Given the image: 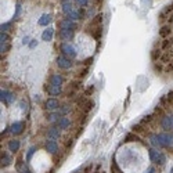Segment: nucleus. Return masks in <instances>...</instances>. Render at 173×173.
<instances>
[{"mask_svg":"<svg viewBox=\"0 0 173 173\" xmlns=\"http://www.w3.org/2000/svg\"><path fill=\"white\" fill-rule=\"evenodd\" d=\"M150 159L152 161V162H156V164L159 165H164L165 161H166V158H165V155L161 152V151H158V148H151L150 150Z\"/></svg>","mask_w":173,"mask_h":173,"instance_id":"1","label":"nucleus"},{"mask_svg":"<svg viewBox=\"0 0 173 173\" xmlns=\"http://www.w3.org/2000/svg\"><path fill=\"white\" fill-rule=\"evenodd\" d=\"M61 51H62V55H65L67 58H73V57H76V50H75V47L72 45H69V43H62L61 45Z\"/></svg>","mask_w":173,"mask_h":173,"instance_id":"2","label":"nucleus"},{"mask_svg":"<svg viewBox=\"0 0 173 173\" xmlns=\"http://www.w3.org/2000/svg\"><path fill=\"white\" fill-rule=\"evenodd\" d=\"M57 65L62 69H69L72 67V62H71V60L67 58L65 55H60V57H57Z\"/></svg>","mask_w":173,"mask_h":173,"instance_id":"3","label":"nucleus"},{"mask_svg":"<svg viewBox=\"0 0 173 173\" xmlns=\"http://www.w3.org/2000/svg\"><path fill=\"white\" fill-rule=\"evenodd\" d=\"M162 143H164V148H173V134L172 133H162Z\"/></svg>","mask_w":173,"mask_h":173,"instance_id":"4","label":"nucleus"},{"mask_svg":"<svg viewBox=\"0 0 173 173\" xmlns=\"http://www.w3.org/2000/svg\"><path fill=\"white\" fill-rule=\"evenodd\" d=\"M150 143L154 148H164V143H162L161 134H152V136L150 137Z\"/></svg>","mask_w":173,"mask_h":173,"instance_id":"5","label":"nucleus"},{"mask_svg":"<svg viewBox=\"0 0 173 173\" xmlns=\"http://www.w3.org/2000/svg\"><path fill=\"white\" fill-rule=\"evenodd\" d=\"M161 125H162V129H165V130H173V115L165 116Z\"/></svg>","mask_w":173,"mask_h":173,"instance_id":"6","label":"nucleus"},{"mask_svg":"<svg viewBox=\"0 0 173 173\" xmlns=\"http://www.w3.org/2000/svg\"><path fill=\"white\" fill-rule=\"evenodd\" d=\"M24 130V123L22 122H14L11 126H10V132L13 133L14 136H17V134H21Z\"/></svg>","mask_w":173,"mask_h":173,"instance_id":"7","label":"nucleus"},{"mask_svg":"<svg viewBox=\"0 0 173 173\" xmlns=\"http://www.w3.org/2000/svg\"><path fill=\"white\" fill-rule=\"evenodd\" d=\"M0 98H1V101H4V103H7V104H10V103H13L14 100H15V96H14L13 93H10V91L7 90H1V93H0Z\"/></svg>","mask_w":173,"mask_h":173,"instance_id":"8","label":"nucleus"},{"mask_svg":"<svg viewBox=\"0 0 173 173\" xmlns=\"http://www.w3.org/2000/svg\"><path fill=\"white\" fill-rule=\"evenodd\" d=\"M58 107H60V104L55 98H49L45 103V108L49 109V111H55V109H58Z\"/></svg>","mask_w":173,"mask_h":173,"instance_id":"9","label":"nucleus"},{"mask_svg":"<svg viewBox=\"0 0 173 173\" xmlns=\"http://www.w3.org/2000/svg\"><path fill=\"white\" fill-rule=\"evenodd\" d=\"M60 28L61 29H68V31H73L75 28H76V24H73L71 19H64V21H61L60 22Z\"/></svg>","mask_w":173,"mask_h":173,"instance_id":"10","label":"nucleus"},{"mask_svg":"<svg viewBox=\"0 0 173 173\" xmlns=\"http://www.w3.org/2000/svg\"><path fill=\"white\" fill-rule=\"evenodd\" d=\"M46 150L49 151L50 154H55L58 150V144L55 143V140H49L46 143Z\"/></svg>","mask_w":173,"mask_h":173,"instance_id":"11","label":"nucleus"},{"mask_svg":"<svg viewBox=\"0 0 173 173\" xmlns=\"http://www.w3.org/2000/svg\"><path fill=\"white\" fill-rule=\"evenodd\" d=\"M62 82H64V79H62V76H61V75H58V73H55V75H53V76L50 78V85H54V86H60V87H61Z\"/></svg>","mask_w":173,"mask_h":173,"instance_id":"12","label":"nucleus"},{"mask_svg":"<svg viewBox=\"0 0 173 173\" xmlns=\"http://www.w3.org/2000/svg\"><path fill=\"white\" fill-rule=\"evenodd\" d=\"M46 90L49 91L50 96H58L60 93H61V87L54 86V85H49V86H46Z\"/></svg>","mask_w":173,"mask_h":173,"instance_id":"13","label":"nucleus"},{"mask_svg":"<svg viewBox=\"0 0 173 173\" xmlns=\"http://www.w3.org/2000/svg\"><path fill=\"white\" fill-rule=\"evenodd\" d=\"M60 37L62 40H71L73 37V32L72 31H68V29H61L60 31Z\"/></svg>","mask_w":173,"mask_h":173,"instance_id":"14","label":"nucleus"},{"mask_svg":"<svg viewBox=\"0 0 173 173\" xmlns=\"http://www.w3.org/2000/svg\"><path fill=\"white\" fill-rule=\"evenodd\" d=\"M19 146H21V144H19L18 140H15V139H14V140H10L9 151H10V152H17V151L19 150Z\"/></svg>","mask_w":173,"mask_h":173,"instance_id":"15","label":"nucleus"},{"mask_svg":"<svg viewBox=\"0 0 173 173\" xmlns=\"http://www.w3.org/2000/svg\"><path fill=\"white\" fill-rule=\"evenodd\" d=\"M47 137H49L50 140H55V139H58V137H60L58 128H51L50 130L47 132Z\"/></svg>","mask_w":173,"mask_h":173,"instance_id":"16","label":"nucleus"},{"mask_svg":"<svg viewBox=\"0 0 173 173\" xmlns=\"http://www.w3.org/2000/svg\"><path fill=\"white\" fill-rule=\"evenodd\" d=\"M57 126L58 129H67L69 126V119L68 118H60L57 121Z\"/></svg>","mask_w":173,"mask_h":173,"instance_id":"17","label":"nucleus"},{"mask_svg":"<svg viewBox=\"0 0 173 173\" xmlns=\"http://www.w3.org/2000/svg\"><path fill=\"white\" fill-rule=\"evenodd\" d=\"M42 37H43V40H46V42L51 40V37H53V29H51V28L46 29L45 32H43V35H42Z\"/></svg>","mask_w":173,"mask_h":173,"instance_id":"18","label":"nucleus"},{"mask_svg":"<svg viewBox=\"0 0 173 173\" xmlns=\"http://www.w3.org/2000/svg\"><path fill=\"white\" fill-rule=\"evenodd\" d=\"M11 164V158H10L9 155H3L1 156V166H9V165Z\"/></svg>","mask_w":173,"mask_h":173,"instance_id":"19","label":"nucleus"},{"mask_svg":"<svg viewBox=\"0 0 173 173\" xmlns=\"http://www.w3.org/2000/svg\"><path fill=\"white\" fill-rule=\"evenodd\" d=\"M62 11H64L65 14H71L72 13V4H71V3H65L64 7H62Z\"/></svg>","mask_w":173,"mask_h":173,"instance_id":"20","label":"nucleus"},{"mask_svg":"<svg viewBox=\"0 0 173 173\" xmlns=\"http://www.w3.org/2000/svg\"><path fill=\"white\" fill-rule=\"evenodd\" d=\"M50 21H51L50 15H43V17H42V19L39 21V24H40V25H47Z\"/></svg>","mask_w":173,"mask_h":173,"instance_id":"21","label":"nucleus"},{"mask_svg":"<svg viewBox=\"0 0 173 173\" xmlns=\"http://www.w3.org/2000/svg\"><path fill=\"white\" fill-rule=\"evenodd\" d=\"M35 151H36V147H31L29 148V151H28V154H27V161H31L32 155L35 154Z\"/></svg>","mask_w":173,"mask_h":173,"instance_id":"22","label":"nucleus"},{"mask_svg":"<svg viewBox=\"0 0 173 173\" xmlns=\"http://www.w3.org/2000/svg\"><path fill=\"white\" fill-rule=\"evenodd\" d=\"M7 40H9V35L6 32H1V35H0V42H1V45L7 43Z\"/></svg>","mask_w":173,"mask_h":173,"instance_id":"23","label":"nucleus"},{"mask_svg":"<svg viewBox=\"0 0 173 173\" xmlns=\"http://www.w3.org/2000/svg\"><path fill=\"white\" fill-rule=\"evenodd\" d=\"M169 32H170V29H169L168 27H164L162 28V31H161V36H166Z\"/></svg>","mask_w":173,"mask_h":173,"instance_id":"24","label":"nucleus"},{"mask_svg":"<svg viewBox=\"0 0 173 173\" xmlns=\"http://www.w3.org/2000/svg\"><path fill=\"white\" fill-rule=\"evenodd\" d=\"M11 27V24H3V25H1V32H7V31H9V28Z\"/></svg>","mask_w":173,"mask_h":173,"instance_id":"25","label":"nucleus"},{"mask_svg":"<svg viewBox=\"0 0 173 173\" xmlns=\"http://www.w3.org/2000/svg\"><path fill=\"white\" fill-rule=\"evenodd\" d=\"M76 3L80 6V7H85V6H86V3H87V0H76Z\"/></svg>","mask_w":173,"mask_h":173,"instance_id":"26","label":"nucleus"},{"mask_svg":"<svg viewBox=\"0 0 173 173\" xmlns=\"http://www.w3.org/2000/svg\"><path fill=\"white\" fill-rule=\"evenodd\" d=\"M21 109H22L24 112H27V111H28V104H27V103H24V101L21 103Z\"/></svg>","mask_w":173,"mask_h":173,"instance_id":"27","label":"nucleus"},{"mask_svg":"<svg viewBox=\"0 0 173 173\" xmlns=\"http://www.w3.org/2000/svg\"><path fill=\"white\" fill-rule=\"evenodd\" d=\"M0 50H1V53H3V51H6V50H9V45H1V47H0Z\"/></svg>","mask_w":173,"mask_h":173,"instance_id":"28","label":"nucleus"},{"mask_svg":"<svg viewBox=\"0 0 173 173\" xmlns=\"http://www.w3.org/2000/svg\"><path fill=\"white\" fill-rule=\"evenodd\" d=\"M146 173H155V169L154 168H148V170H147Z\"/></svg>","mask_w":173,"mask_h":173,"instance_id":"29","label":"nucleus"},{"mask_svg":"<svg viewBox=\"0 0 173 173\" xmlns=\"http://www.w3.org/2000/svg\"><path fill=\"white\" fill-rule=\"evenodd\" d=\"M35 46H37V42H35V40H33L32 43H31V47H35Z\"/></svg>","mask_w":173,"mask_h":173,"instance_id":"30","label":"nucleus"},{"mask_svg":"<svg viewBox=\"0 0 173 173\" xmlns=\"http://www.w3.org/2000/svg\"><path fill=\"white\" fill-rule=\"evenodd\" d=\"M21 173H31V170H29V169H27V168H25V169H24V170H22V172H21Z\"/></svg>","mask_w":173,"mask_h":173,"instance_id":"31","label":"nucleus"},{"mask_svg":"<svg viewBox=\"0 0 173 173\" xmlns=\"http://www.w3.org/2000/svg\"><path fill=\"white\" fill-rule=\"evenodd\" d=\"M94 3H96V4H100V3H101V0H94Z\"/></svg>","mask_w":173,"mask_h":173,"instance_id":"32","label":"nucleus"},{"mask_svg":"<svg viewBox=\"0 0 173 173\" xmlns=\"http://www.w3.org/2000/svg\"><path fill=\"white\" fill-rule=\"evenodd\" d=\"M170 173H173V168H172V170H170Z\"/></svg>","mask_w":173,"mask_h":173,"instance_id":"33","label":"nucleus"}]
</instances>
